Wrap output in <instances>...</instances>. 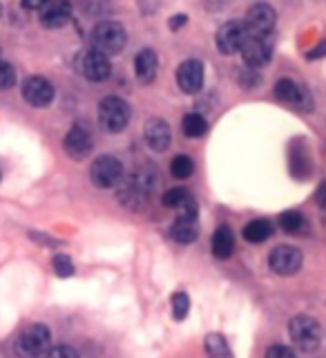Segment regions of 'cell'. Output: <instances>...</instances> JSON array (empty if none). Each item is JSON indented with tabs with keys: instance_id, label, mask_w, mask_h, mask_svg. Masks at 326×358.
Segmentation results:
<instances>
[{
	"instance_id": "1",
	"label": "cell",
	"mask_w": 326,
	"mask_h": 358,
	"mask_svg": "<svg viewBox=\"0 0 326 358\" xmlns=\"http://www.w3.org/2000/svg\"><path fill=\"white\" fill-rule=\"evenodd\" d=\"M156 184V175L152 168H139L134 171L119 188V199L128 208H141L150 199Z\"/></svg>"
},
{
	"instance_id": "2",
	"label": "cell",
	"mask_w": 326,
	"mask_h": 358,
	"mask_svg": "<svg viewBox=\"0 0 326 358\" xmlns=\"http://www.w3.org/2000/svg\"><path fill=\"white\" fill-rule=\"evenodd\" d=\"M52 347V334L45 324H29L16 338V354L20 358H43Z\"/></svg>"
},
{
	"instance_id": "3",
	"label": "cell",
	"mask_w": 326,
	"mask_h": 358,
	"mask_svg": "<svg viewBox=\"0 0 326 358\" xmlns=\"http://www.w3.org/2000/svg\"><path fill=\"white\" fill-rule=\"evenodd\" d=\"M126 41H128V36H126V29H123L121 22L103 20L92 29V50L105 54L108 59L126 48Z\"/></svg>"
},
{
	"instance_id": "4",
	"label": "cell",
	"mask_w": 326,
	"mask_h": 358,
	"mask_svg": "<svg viewBox=\"0 0 326 358\" xmlns=\"http://www.w3.org/2000/svg\"><path fill=\"white\" fill-rule=\"evenodd\" d=\"M288 334H290V341L297 347L299 352H316L320 347L322 341V327L316 318L311 316H295L293 320L288 322Z\"/></svg>"
},
{
	"instance_id": "5",
	"label": "cell",
	"mask_w": 326,
	"mask_h": 358,
	"mask_svg": "<svg viewBox=\"0 0 326 358\" xmlns=\"http://www.w3.org/2000/svg\"><path fill=\"white\" fill-rule=\"evenodd\" d=\"M130 106L119 96H105L98 106V123L108 132H121L130 123Z\"/></svg>"
},
{
	"instance_id": "6",
	"label": "cell",
	"mask_w": 326,
	"mask_h": 358,
	"mask_svg": "<svg viewBox=\"0 0 326 358\" xmlns=\"http://www.w3.org/2000/svg\"><path fill=\"white\" fill-rule=\"evenodd\" d=\"M89 177H92V182L98 188H114L123 179V164L117 157L103 155L92 164V168H89Z\"/></svg>"
},
{
	"instance_id": "7",
	"label": "cell",
	"mask_w": 326,
	"mask_h": 358,
	"mask_svg": "<svg viewBox=\"0 0 326 358\" xmlns=\"http://www.w3.org/2000/svg\"><path fill=\"white\" fill-rule=\"evenodd\" d=\"M275 20H277V14L271 5L257 3L249 9V14H246L244 27L249 31V36H271Z\"/></svg>"
},
{
	"instance_id": "8",
	"label": "cell",
	"mask_w": 326,
	"mask_h": 358,
	"mask_svg": "<svg viewBox=\"0 0 326 358\" xmlns=\"http://www.w3.org/2000/svg\"><path fill=\"white\" fill-rule=\"evenodd\" d=\"M76 67H78V72L87 78V81H94V83L105 81V78L110 76V72H112L110 59L105 54L96 52V50H87V52H83L81 56H78Z\"/></svg>"
},
{
	"instance_id": "9",
	"label": "cell",
	"mask_w": 326,
	"mask_h": 358,
	"mask_svg": "<svg viewBox=\"0 0 326 358\" xmlns=\"http://www.w3.org/2000/svg\"><path fill=\"white\" fill-rule=\"evenodd\" d=\"M246 38H249V31H246L244 22L228 20L217 31V50L221 54H237L242 52Z\"/></svg>"
},
{
	"instance_id": "10",
	"label": "cell",
	"mask_w": 326,
	"mask_h": 358,
	"mask_svg": "<svg viewBox=\"0 0 326 358\" xmlns=\"http://www.w3.org/2000/svg\"><path fill=\"white\" fill-rule=\"evenodd\" d=\"M302 251L295 249V246H275V249L271 251V255H268V264H271V268L275 273L279 275H293L299 271L302 266Z\"/></svg>"
},
{
	"instance_id": "11",
	"label": "cell",
	"mask_w": 326,
	"mask_h": 358,
	"mask_svg": "<svg viewBox=\"0 0 326 358\" xmlns=\"http://www.w3.org/2000/svg\"><path fill=\"white\" fill-rule=\"evenodd\" d=\"M242 56L246 65L264 67L273 59V36H249L242 48Z\"/></svg>"
},
{
	"instance_id": "12",
	"label": "cell",
	"mask_w": 326,
	"mask_h": 358,
	"mask_svg": "<svg viewBox=\"0 0 326 358\" xmlns=\"http://www.w3.org/2000/svg\"><path fill=\"white\" fill-rule=\"evenodd\" d=\"M22 99L34 108H47L54 101V85L43 76H29L22 83Z\"/></svg>"
},
{
	"instance_id": "13",
	"label": "cell",
	"mask_w": 326,
	"mask_h": 358,
	"mask_svg": "<svg viewBox=\"0 0 326 358\" xmlns=\"http://www.w3.org/2000/svg\"><path fill=\"white\" fill-rule=\"evenodd\" d=\"M275 96L282 101V103H288L299 110H311V106H313L309 92L299 83H295L293 78H282V81H277Z\"/></svg>"
},
{
	"instance_id": "14",
	"label": "cell",
	"mask_w": 326,
	"mask_h": 358,
	"mask_svg": "<svg viewBox=\"0 0 326 358\" xmlns=\"http://www.w3.org/2000/svg\"><path fill=\"white\" fill-rule=\"evenodd\" d=\"M72 18V5L67 0H50L47 5L40 9V22L47 29H61Z\"/></svg>"
},
{
	"instance_id": "15",
	"label": "cell",
	"mask_w": 326,
	"mask_h": 358,
	"mask_svg": "<svg viewBox=\"0 0 326 358\" xmlns=\"http://www.w3.org/2000/svg\"><path fill=\"white\" fill-rule=\"evenodd\" d=\"M177 83L188 94H195L204 87V65L199 61H184L177 70Z\"/></svg>"
},
{
	"instance_id": "16",
	"label": "cell",
	"mask_w": 326,
	"mask_h": 358,
	"mask_svg": "<svg viewBox=\"0 0 326 358\" xmlns=\"http://www.w3.org/2000/svg\"><path fill=\"white\" fill-rule=\"evenodd\" d=\"M63 145H65V152L70 155L72 159H85V157L92 152V134L83 126H74L65 134Z\"/></svg>"
},
{
	"instance_id": "17",
	"label": "cell",
	"mask_w": 326,
	"mask_h": 358,
	"mask_svg": "<svg viewBox=\"0 0 326 358\" xmlns=\"http://www.w3.org/2000/svg\"><path fill=\"white\" fill-rule=\"evenodd\" d=\"M163 206L179 213V217H197V201L186 188H170L163 195Z\"/></svg>"
},
{
	"instance_id": "18",
	"label": "cell",
	"mask_w": 326,
	"mask_h": 358,
	"mask_svg": "<svg viewBox=\"0 0 326 358\" xmlns=\"http://www.w3.org/2000/svg\"><path fill=\"white\" fill-rule=\"evenodd\" d=\"M145 141H148V145L152 150L163 152L172 141L170 126H168L163 119H150L148 123H145Z\"/></svg>"
},
{
	"instance_id": "19",
	"label": "cell",
	"mask_w": 326,
	"mask_h": 358,
	"mask_svg": "<svg viewBox=\"0 0 326 358\" xmlns=\"http://www.w3.org/2000/svg\"><path fill=\"white\" fill-rule=\"evenodd\" d=\"M156 70H159V59L152 50H141L134 59V72H137L141 83H150L154 81Z\"/></svg>"
},
{
	"instance_id": "20",
	"label": "cell",
	"mask_w": 326,
	"mask_h": 358,
	"mask_svg": "<svg viewBox=\"0 0 326 358\" xmlns=\"http://www.w3.org/2000/svg\"><path fill=\"white\" fill-rule=\"evenodd\" d=\"M212 253L217 260H228L235 253V235L228 227H219L212 235Z\"/></svg>"
},
{
	"instance_id": "21",
	"label": "cell",
	"mask_w": 326,
	"mask_h": 358,
	"mask_svg": "<svg viewBox=\"0 0 326 358\" xmlns=\"http://www.w3.org/2000/svg\"><path fill=\"white\" fill-rule=\"evenodd\" d=\"M172 238L179 244H190L197 240L199 229H197V217H177L170 231Z\"/></svg>"
},
{
	"instance_id": "22",
	"label": "cell",
	"mask_w": 326,
	"mask_h": 358,
	"mask_svg": "<svg viewBox=\"0 0 326 358\" xmlns=\"http://www.w3.org/2000/svg\"><path fill=\"white\" fill-rule=\"evenodd\" d=\"M275 227L268 220H253L249 222L244 227L242 235H244V240L246 242H251V244H260V242H266L268 238L273 235Z\"/></svg>"
},
{
	"instance_id": "23",
	"label": "cell",
	"mask_w": 326,
	"mask_h": 358,
	"mask_svg": "<svg viewBox=\"0 0 326 358\" xmlns=\"http://www.w3.org/2000/svg\"><path fill=\"white\" fill-rule=\"evenodd\" d=\"M279 227H282V231L288 235H299V233H306L309 222L299 210H288V213H282V215H279Z\"/></svg>"
},
{
	"instance_id": "24",
	"label": "cell",
	"mask_w": 326,
	"mask_h": 358,
	"mask_svg": "<svg viewBox=\"0 0 326 358\" xmlns=\"http://www.w3.org/2000/svg\"><path fill=\"white\" fill-rule=\"evenodd\" d=\"M206 352H208V358H232L230 345L226 343V338H223L221 334H208Z\"/></svg>"
},
{
	"instance_id": "25",
	"label": "cell",
	"mask_w": 326,
	"mask_h": 358,
	"mask_svg": "<svg viewBox=\"0 0 326 358\" xmlns=\"http://www.w3.org/2000/svg\"><path fill=\"white\" fill-rule=\"evenodd\" d=\"M181 128H184V134L190 139H199V137H204L206 130H208V123L206 119L201 117V115H186L184 117V123H181Z\"/></svg>"
},
{
	"instance_id": "26",
	"label": "cell",
	"mask_w": 326,
	"mask_h": 358,
	"mask_svg": "<svg viewBox=\"0 0 326 358\" xmlns=\"http://www.w3.org/2000/svg\"><path fill=\"white\" fill-rule=\"evenodd\" d=\"M170 173L177 179H188L190 175L195 173V164H193V159H190V157L177 155L175 159H172V164H170Z\"/></svg>"
},
{
	"instance_id": "27",
	"label": "cell",
	"mask_w": 326,
	"mask_h": 358,
	"mask_svg": "<svg viewBox=\"0 0 326 358\" xmlns=\"http://www.w3.org/2000/svg\"><path fill=\"white\" fill-rule=\"evenodd\" d=\"M188 311H190L188 294H184V291H177V294L172 296V316H175V320H184L188 316Z\"/></svg>"
},
{
	"instance_id": "28",
	"label": "cell",
	"mask_w": 326,
	"mask_h": 358,
	"mask_svg": "<svg viewBox=\"0 0 326 358\" xmlns=\"http://www.w3.org/2000/svg\"><path fill=\"white\" fill-rule=\"evenodd\" d=\"M16 83V70L7 61H0V90H9Z\"/></svg>"
},
{
	"instance_id": "29",
	"label": "cell",
	"mask_w": 326,
	"mask_h": 358,
	"mask_svg": "<svg viewBox=\"0 0 326 358\" xmlns=\"http://www.w3.org/2000/svg\"><path fill=\"white\" fill-rule=\"evenodd\" d=\"M52 264H54L56 275H61V278H70L74 273V264L67 255H56Z\"/></svg>"
},
{
	"instance_id": "30",
	"label": "cell",
	"mask_w": 326,
	"mask_h": 358,
	"mask_svg": "<svg viewBox=\"0 0 326 358\" xmlns=\"http://www.w3.org/2000/svg\"><path fill=\"white\" fill-rule=\"evenodd\" d=\"M43 358H78V352L67 345H59V347H50Z\"/></svg>"
},
{
	"instance_id": "31",
	"label": "cell",
	"mask_w": 326,
	"mask_h": 358,
	"mask_svg": "<svg viewBox=\"0 0 326 358\" xmlns=\"http://www.w3.org/2000/svg\"><path fill=\"white\" fill-rule=\"evenodd\" d=\"M264 358H297V356L286 345H273V347H268V350H266Z\"/></svg>"
},
{
	"instance_id": "32",
	"label": "cell",
	"mask_w": 326,
	"mask_h": 358,
	"mask_svg": "<svg viewBox=\"0 0 326 358\" xmlns=\"http://www.w3.org/2000/svg\"><path fill=\"white\" fill-rule=\"evenodd\" d=\"M316 201H318V206L326 210V179L318 186V193H316Z\"/></svg>"
},
{
	"instance_id": "33",
	"label": "cell",
	"mask_w": 326,
	"mask_h": 358,
	"mask_svg": "<svg viewBox=\"0 0 326 358\" xmlns=\"http://www.w3.org/2000/svg\"><path fill=\"white\" fill-rule=\"evenodd\" d=\"M47 3L50 0H22V7L25 9H43Z\"/></svg>"
},
{
	"instance_id": "34",
	"label": "cell",
	"mask_w": 326,
	"mask_h": 358,
	"mask_svg": "<svg viewBox=\"0 0 326 358\" xmlns=\"http://www.w3.org/2000/svg\"><path fill=\"white\" fill-rule=\"evenodd\" d=\"M324 54H326V41H322L316 50L309 52V59H320V56H324Z\"/></svg>"
},
{
	"instance_id": "35",
	"label": "cell",
	"mask_w": 326,
	"mask_h": 358,
	"mask_svg": "<svg viewBox=\"0 0 326 358\" xmlns=\"http://www.w3.org/2000/svg\"><path fill=\"white\" fill-rule=\"evenodd\" d=\"M184 22H188V16H175L170 25H172V29H179V27L184 25Z\"/></svg>"
}]
</instances>
